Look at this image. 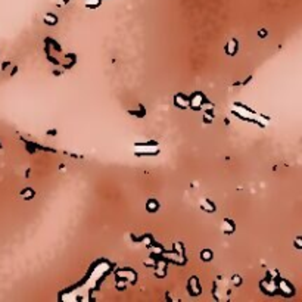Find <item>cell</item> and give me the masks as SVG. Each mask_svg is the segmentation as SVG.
Listing matches in <instances>:
<instances>
[{"label": "cell", "mask_w": 302, "mask_h": 302, "mask_svg": "<svg viewBox=\"0 0 302 302\" xmlns=\"http://www.w3.org/2000/svg\"><path fill=\"white\" fill-rule=\"evenodd\" d=\"M119 279H124V277H130V282H134V279H136V274H134L133 271H125V270H122V271H118L117 273Z\"/></svg>", "instance_id": "cell-6"}, {"label": "cell", "mask_w": 302, "mask_h": 302, "mask_svg": "<svg viewBox=\"0 0 302 302\" xmlns=\"http://www.w3.org/2000/svg\"><path fill=\"white\" fill-rule=\"evenodd\" d=\"M56 16L55 15H50V13H47V15H44V22L46 24H49V25H55L56 24Z\"/></svg>", "instance_id": "cell-9"}, {"label": "cell", "mask_w": 302, "mask_h": 302, "mask_svg": "<svg viewBox=\"0 0 302 302\" xmlns=\"http://www.w3.org/2000/svg\"><path fill=\"white\" fill-rule=\"evenodd\" d=\"M201 208L203 211H208V212H214L215 208H214V203H211L209 201H202L201 202Z\"/></svg>", "instance_id": "cell-8"}, {"label": "cell", "mask_w": 302, "mask_h": 302, "mask_svg": "<svg viewBox=\"0 0 302 302\" xmlns=\"http://www.w3.org/2000/svg\"><path fill=\"white\" fill-rule=\"evenodd\" d=\"M233 282H234V285H237V286H239V285H240V283H242V280H240V277H239V276H234V279H233Z\"/></svg>", "instance_id": "cell-14"}, {"label": "cell", "mask_w": 302, "mask_h": 302, "mask_svg": "<svg viewBox=\"0 0 302 302\" xmlns=\"http://www.w3.org/2000/svg\"><path fill=\"white\" fill-rule=\"evenodd\" d=\"M295 246H296V248H302V239H301V237L295 240Z\"/></svg>", "instance_id": "cell-15"}, {"label": "cell", "mask_w": 302, "mask_h": 302, "mask_svg": "<svg viewBox=\"0 0 302 302\" xmlns=\"http://www.w3.org/2000/svg\"><path fill=\"white\" fill-rule=\"evenodd\" d=\"M189 289H190V292H192L193 295H199V293H201V287H199V285H197L196 277H192V279H190V282H189Z\"/></svg>", "instance_id": "cell-3"}, {"label": "cell", "mask_w": 302, "mask_h": 302, "mask_svg": "<svg viewBox=\"0 0 302 302\" xmlns=\"http://www.w3.org/2000/svg\"><path fill=\"white\" fill-rule=\"evenodd\" d=\"M236 50H237V41H236V40H230V41L227 43L225 52H227L228 55H234Z\"/></svg>", "instance_id": "cell-5"}, {"label": "cell", "mask_w": 302, "mask_h": 302, "mask_svg": "<svg viewBox=\"0 0 302 302\" xmlns=\"http://www.w3.org/2000/svg\"><path fill=\"white\" fill-rule=\"evenodd\" d=\"M265 34H267V33H265V30H261V31H259V36H261V37H264Z\"/></svg>", "instance_id": "cell-16"}, {"label": "cell", "mask_w": 302, "mask_h": 302, "mask_svg": "<svg viewBox=\"0 0 302 302\" xmlns=\"http://www.w3.org/2000/svg\"><path fill=\"white\" fill-rule=\"evenodd\" d=\"M99 3H100V0H86V5L89 7H96V6H99Z\"/></svg>", "instance_id": "cell-12"}, {"label": "cell", "mask_w": 302, "mask_h": 302, "mask_svg": "<svg viewBox=\"0 0 302 302\" xmlns=\"http://www.w3.org/2000/svg\"><path fill=\"white\" fill-rule=\"evenodd\" d=\"M279 289H280V290H283V293H286V295H292V290H293V289L290 287L286 282H283V280L279 283Z\"/></svg>", "instance_id": "cell-7"}, {"label": "cell", "mask_w": 302, "mask_h": 302, "mask_svg": "<svg viewBox=\"0 0 302 302\" xmlns=\"http://www.w3.org/2000/svg\"><path fill=\"white\" fill-rule=\"evenodd\" d=\"M21 196H22L24 199H31V197L34 196V192L31 190V189H25L24 192H21Z\"/></svg>", "instance_id": "cell-10"}, {"label": "cell", "mask_w": 302, "mask_h": 302, "mask_svg": "<svg viewBox=\"0 0 302 302\" xmlns=\"http://www.w3.org/2000/svg\"><path fill=\"white\" fill-rule=\"evenodd\" d=\"M212 258V252L211 251H203L202 252V259L203 261H208V259H211Z\"/></svg>", "instance_id": "cell-13"}, {"label": "cell", "mask_w": 302, "mask_h": 302, "mask_svg": "<svg viewBox=\"0 0 302 302\" xmlns=\"http://www.w3.org/2000/svg\"><path fill=\"white\" fill-rule=\"evenodd\" d=\"M189 103H190L189 97H186L183 95H177L175 96V105L179 106V108H187V106H189Z\"/></svg>", "instance_id": "cell-2"}, {"label": "cell", "mask_w": 302, "mask_h": 302, "mask_svg": "<svg viewBox=\"0 0 302 302\" xmlns=\"http://www.w3.org/2000/svg\"><path fill=\"white\" fill-rule=\"evenodd\" d=\"M190 103H189V106H192L193 109H199L202 106V103H203V96L201 95V93H197V95H195L192 99H189Z\"/></svg>", "instance_id": "cell-1"}, {"label": "cell", "mask_w": 302, "mask_h": 302, "mask_svg": "<svg viewBox=\"0 0 302 302\" xmlns=\"http://www.w3.org/2000/svg\"><path fill=\"white\" fill-rule=\"evenodd\" d=\"M221 230H223L224 233H227V234H230V233L234 232V224L230 223L228 220H224L223 224H221Z\"/></svg>", "instance_id": "cell-4"}, {"label": "cell", "mask_w": 302, "mask_h": 302, "mask_svg": "<svg viewBox=\"0 0 302 302\" xmlns=\"http://www.w3.org/2000/svg\"><path fill=\"white\" fill-rule=\"evenodd\" d=\"M156 209H158V203H156L155 201H149V202H148V211L155 212Z\"/></svg>", "instance_id": "cell-11"}]
</instances>
